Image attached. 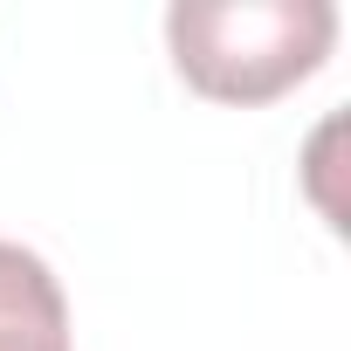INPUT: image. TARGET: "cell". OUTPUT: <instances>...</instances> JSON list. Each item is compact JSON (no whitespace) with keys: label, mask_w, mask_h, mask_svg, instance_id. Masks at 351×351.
<instances>
[{"label":"cell","mask_w":351,"mask_h":351,"mask_svg":"<svg viewBox=\"0 0 351 351\" xmlns=\"http://www.w3.org/2000/svg\"><path fill=\"white\" fill-rule=\"evenodd\" d=\"M172 69L214 104H276L324 69L337 42L330 0H180L165 14Z\"/></svg>","instance_id":"6da1fadb"},{"label":"cell","mask_w":351,"mask_h":351,"mask_svg":"<svg viewBox=\"0 0 351 351\" xmlns=\"http://www.w3.org/2000/svg\"><path fill=\"white\" fill-rule=\"evenodd\" d=\"M0 351H76L62 282L21 241H0Z\"/></svg>","instance_id":"7a4b0ae2"}]
</instances>
